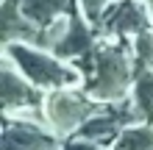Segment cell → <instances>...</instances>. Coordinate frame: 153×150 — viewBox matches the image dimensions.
<instances>
[{"label":"cell","instance_id":"10","mask_svg":"<svg viewBox=\"0 0 153 150\" xmlns=\"http://www.w3.org/2000/svg\"><path fill=\"white\" fill-rule=\"evenodd\" d=\"M137 69V78H134V100H137V109L142 114V120L153 125V69Z\"/></svg>","mask_w":153,"mask_h":150},{"label":"cell","instance_id":"12","mask_svg":"<svg viewBox=\"0 0 153 150\" xmlns=\"http://www.w3.org/2000/svg\"><path fill=\"white\" fill-rule=\"evenodd\" d=\"M78 3H81V14L97 28L100 20H103V14L109 11V6L114 3V0H78Z\"/></svg>","mask_w":153,"mask_h":150},{"label":"cell","instance_id":"4","mask_svg":"<svg viewBox=\"0 0 153 150\" xmlns=\"http://www.w3.org/2000/svg\"><path fill=\"white\" fill-rule=\"evenodd\" d=\"M150 28H153V14L145 0H114L97 25L100 36L109 39H134Z\"/></svg>","mask_w":153,"mask_h":150},{"label":"cell","instance_id":"8","mask_svg":"<svg viewBox=\"0 0 153 150\" xmlns=\"http://www.w3.org/2000/svg\"><path fill=\"white\" fill-rule=\"evenodd\" d=\"M20 8H22V14L28 17V20H33L39 25V28L56 22L59 17L81 14V3L78 0H20Z\"/></svg>","mask_w":153,"mask_h":150},{"label":"cell","instance_id":"14","mask_svg":"<svg viewBox=\"0 0 153 150\" xmlns=\"http://www.w3.org/2000/svg\"><path fill=\"white\" fill-rule=\"evenodd\" d=\"M109 150H114V147H109Z\"/></svg>","mask_w":153,"mask_h":150},{"label":"cell","instance_id":"7","mask_svg":"<svg viewBox=\"0 0 153 150\" xmlns=\"http://www.w3.org/2000/svg\"><path fill=\"white\" fill-rule=\"evenodd\" d=\"M36 39H39V25L22 14L20 0H3V45L6 42L36 45Z\"/></svg>","mask_w":153,"mask_h":150},{"label":"cell","instance_id":"1","mask_svg":"<svg viewBox=\"0 0 153 150\" xmlns=\"http://www.w3.org/2000/svg\"><path fill=\"white\" fill-rule=\"evenodd\" d=\"M134 39L100 36L92 53V69L86 72L84 89L100 103H117L134 92Z\"/></svg>","mask_w":153,"mask_h":150},{"label":"cell","instance_id":"11","mask_svg":"<svg viewBox=\"0 0 153 150\" xmlns=\"http://www.w3.org/2000/svg\"><path fill=\"white\" fill-rule=\"evenodd\" d=\"M134 67L153 69V28L134 36Z\"/></svg>","mask_w":153,"mask_h":150},{"label":"cell","instance_id":"6","mask_svg":"<svg viewBox=\"0 0 153 150\" xmlns=\"http://www.w3.org/2000/svg\"><path fill=\"white\" fill-rule=\"evenodd\" d=\"M45 89L31 83L8 58H3V111H25V109H42Z\"/></svg>","mask_w":153,"mask_h":150},{"label":"cell","instance_id":"9","mask_svg":"<svg viewBox=\"0 0 153 150\" xmlns=\"http://www.w3.org/2000/svg\"><path fill=\"white\" fill-rule=\"evenodd\" d=\"M114 150H153V125L145 120L125 125L111 142Z\"/></svg>","mask_w":153,"mask_h":150},{"label":"cell","instance_id":"13","mask_svg":"<svg viewBox=\"0 0 153 150\" xmlns=\"http://www.w3.org/2000/svg\"><path fill=\"white\" fill-rule=\"evenodd\" d=\"M59 150H109L106 145H100V142H92V139H81V136H67V139H61V145H59Z\"/></svg>","mask_w":153,"mask_h":150},{"label":"cell","instance_id":"5","mask_svg":"<svg viewBox=\"0 0 153 150\" xmlns=\"http://www.w3.org/2000/svg\"><path fill=\"white\" fill-rule=\"evenodd\" d=\"M61 139L39 120L14 117L3 111V142L0 150H59Z\"/></svg>","mask_w":153,"mask_h":150},{"label":"cell","instance_id":"3","mask_svg":"<svg viewBox=\"0 0 153 150\" xmlns=\"http://www.w3.org/2000/svg\"><path fill=\"white\" fill-rule=\"evenodd\" d=\"M103 106L106 103L95 100L84 86H64V89H50L45 95L42 109H45V120H48L50 131L59 139H67Z\"/></svg>","mask_w":153,"mask_h":150},{"label":"cell","instance_id":"2","mask_svg":"<svg viewBox=\"0 0 153 150\" xmlns=\"http://www.w3.org/2000/svg\"><path fill=\"white\" fill-rule=\"evenodd\" d=\"M3 58H8L20 72L36 83L39 89H64V86H84V72L73 61L56 56L53 50L36 47L31 42H6L3 45Z\"/></svg>","mask_w":153,"mask_h":150}]
</instances>
